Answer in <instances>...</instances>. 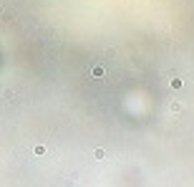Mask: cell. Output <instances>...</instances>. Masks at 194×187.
Returning <instances> with one entry per match:
<instances>
[{
    "label": "cell",
    "instance_id": "cell-1",
    "mask_svg": "<svg viewBox=\"0 0 194 187\" xmlns=\"http://www.w3.org/2000/svg\"><path fill=\"white\" fill-rule=\"evenodd\" d=\"M91 74H93V76H96V78H103V68H101V66H96V68H93V71H91Z\"/></svg>",
    "mask_w": 194,
    "mask_h": 187
}]
</instances>
